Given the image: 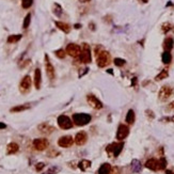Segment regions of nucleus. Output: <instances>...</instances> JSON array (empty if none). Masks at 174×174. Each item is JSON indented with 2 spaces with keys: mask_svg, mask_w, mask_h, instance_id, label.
I'll return each mask as SVG.
<instances>
[{
  "mask_svg": "<svg viewBox=\"0 0 174 174\" xmlns=\"http://www.w3.org/2000/svg\"><path fill=\"white\" fill-rule=\"evenodd\" d=\"M30 108L29 104H24V105H18L15 106L13 108H11V112H20V111H25V110H28Z\"/></svg>",
  "mask_w": 174,
  "mask_h": 174,
  "instance_id": "25",
  "label": "nucleus"
},
{
  "mask_svg": "<svg viewBox=\"0 0 174 174\" xmlns=\"http://www.w3.org/2000/svg\"><path fill=\"white\" fill-rule=\"evenodd\" d=\"M18 150H19V145L15 143V142H11L10 144H8L7 146V153L9 155L15 154V153L18 152Z\"/></svg>",
  "mask_w": 174,
  "mask_h": 174,
  "instance_id": "20",
  "label": "nucleus"
},
{
  "mask_svg": "<svg viewBox=\"0 0 174 174\" xmlns=\"http://www.w3.org/2000/svg\"><path fill=\"white\" fill-rule=\"evenodd\" d=\"M128 135H129V128H128L127 125L125 124L119 125L118 132H116V139L120 140V141H123Z\"/></svg>",
  "mask_w": 174,
  "mask_h": 174,
  "instance_id": "9",
  "label": "nucleus"
},
{
  "mask_svg": "<svg viewBox=\"0 0 174 174\" xmlns=\"http://www.w3.org/2000/svg\"><path fill=\"white\" fill-rule=\"evenodd\" d=\"M91 115L88 113H75L73 115V122L77 126H85L91 122Z\"/></svg>",
  "mask_w": 174,
  "mask_h": 174,
  "instance_id": "1",
  "label": "nucleus"
},
{
  "mask_svg": "<svg viewBox=\"0 0 174 174\" xmlns=\"http://www.w3.org/2000/svg\"><path fill=\"white\" fill-rule=\"evenodd\" d=\"M168 76H169V72H168V69H162L156 77H155V80H156V81H160V80H162V79L167 78Z\"/></svg>",
  "mask_w": 174,
  "mask_h": 174,
  "instance_id": "27",
  "label": "nucleus"
},
{
  "mask_svg": "<svg viewBox=\"0 0 174 174\" xmlns=\"http://www.w3.org/2000/svg\"><path fill=\"white\" fill-rule=\"evenodd\" d=\"M126 63L124 59H121V58H115L114 59V64L116 66H123Z\"/></svg>",
  "mask_w": 174,
  "mask_h": 174,
  "instance_id": "35",
  "label": "nucleus"
},
{
  "mask_svg": "<svg viewBox=\"0 0 174 174\" xmlns=\"http://www.w3.org/2000/svg\"><path fill=\"white\" fill-rule=\"evenodd\" d=\"M80 2H83V3H85V2H89V1H91V0H79Z\"/></svg>",
  "mask_w": 174,
  "mask_h": 174,
  "instance_id": "44",
  "label": "nucleus"
},
{
  "mask_svg": "<svg viewBox=\"0 0 174 174\" xmlns=\"http://www.w3.org/2000/svg\"><path fill=\"white\" fill-rule=\"evenodd\" d=\"M37 129H39L42 134H44V135H50L51 132H55V127L51 126L50 124H48V123H42V124H40L39 126H37Z\"/></svg>",
  "mask_w": 174,
  "mask_h": 174,
  "instance_id": "14",
  "label": "nucleus"
},
{
  "mask_svg": "<svg viewBox=\"0 0 174 174\" xmlns=\"http://www.w3.org/2000/svg\"><path fill=\"white\" fill-rule=\"evenodd\" d=\"M81 55H80V61L82 63H90L92 61V56H91V48L90 46L87 44V43H83L82 44V48H81Z\"/></svg>",
  "mask_w": 174,
  "mask_h": 174,
  "instance_id": "3",
  "label": "nucleus"
},
{
  "mask_svg": "<svg viewBox=\"0 0 174 174\" xmlns=\"http://www.w3.org/2000/svg\"><path fill=\"white\" fill-rule=\"evenodd\" d=\"M45 69H46V74L47 77L50 79V80H53L55 79V76H56V73H55V67L50 62L48 56H45Z\"/></svg>",
  "mask_w": 174,
  "mask_h": 174,
  "instance_id": "11",
  "label": "nucleus"
},
{
  "mask_svg": "<svg viewBox=\"0 0 174 174\" xmlns=\"http://www.w3.org/2000/svg\"><path fill=\"white\" fill-rule=\"evenodd\" d=\"M173 94V89L169 87V85H164L160 90H159V93H158V98L161 102H166L168 99L170 98L171 96Z\"/></svg>",
  "mask_w": 174,
  "mask_h": 174,
  "instance_id": "5",
  "label": "nucleus"
},
{
  "mask_svg": "<svg viewBox=\"0 0 174 174\" xmlns=\"http://www.w3.org/2000/svg\"><path fill=\"white\" fill-rule=\"evenodd\" d=\"M124 148V142H119V143H111L106 148V152L108 155H112L113 157H118L119 155L121 154V152L123 151Z\"/></svg>",
  "mask_w": 174,
  "mask_h": 174,
  "instance_id": "2",
  "label": "nucleus"
},
{
  "mask_svg": "<svg viewBox=\"0 0 174 174\" xmlns=\"http://www.w3.org/2000/svg\"><path fill=\"white\" fill-rule=\"evenodd\" d=\"M166 174H174V172L171 170H166Z\"/></svg>",
  "mask_w": 174,
  "mask_h": 174,
  "instance_id": "42",
  "label": "nucleus"
},
{
  "mask_svg": "<svg viewBox=\"0 0 174 174\" xmlns=\"http://www.w3.org/2000/svg\"><path fill=\"white\" fill-rule=\"evenodd\" d=\"M135 119H136V114H135V111L132 110V109H129L127 112V114H126V118H125V121L126 123L129 125L134 124V122H135Z\"/></svg>",
  "mask_w": 174,
  "mask_h": 174,
  "instance_id": "21",
  "label": "nucleus"
},
{
  "mask_svg": "<svg viewBox=\"0 0 174 174\" xmlns=\"http://www.w3.org/2000/svg\"><path fill=\"white\" fill-rule=\"evenodd\" d=\"M87 101H88V104H89L93 109H95V110H99V109L103 108L102 102H101L98 98H96L94 95H92V94H89V95L87 96Z\"/></svg>",
  "mask_w": 174,
  "mask_h": 174,
  "instance_id": "12",
  "label": "nucleus"
},
{
  "mask_svg": "<svg viewBox=\"0 0 174 174\" xmlns=\"http://www.w3.org/2000/svg\"><path fill=\"white\" fill-rule=\"evenodd\" d=\"M4 128H7V125L2 122H0V129H4Z\"/></svg>",
  "mask_w": 174,
  "mask_h": 174,
  "instance_id": "40",
  "label": "nucleus"
},
{
  "mask_svg": "<svg viewBox=\"0 0 174 174\" xmlns=\"http://www.w3.org/2000/svg\"><path fill=\"white\" fill-rule=\"evenodd\" d=\"M120 173H121V170H120V168L113 167V168H112V170L110 171V173H109V174H120Z\"/></svg>",
  "mask_w": 174,
  "mask_h": 174,
  "instance_id": "39",
  "label": "nucleus"
},
{
  "mask_svg": "<svg viewBox=\"0 0 174 174\" xmlns=\"http://www.w3.org/2000/svg\"><path fill=\"white\" fill-rule=\"evenodd\" d=\"M75 143L77 145H83L85 144V142L88 140V135H87V132H79L77 135L75 136Z\"/></svg>",
  "mask_w": 174,
  "mask_h": 174,
  "instance_id": "15",
  "label": "nucleus"
},
{
  "mask_svg": "<svg viewBox=\"0 0 174 174\" xmlns=\"http://www.w3.org/2000/svg\"><path fill=\"white\" fill-rule=\"evenodd\" d=\"M21 39V34H16V35H10L8 37V43H16Z\"/></svg>",
  "mask_w": 174,
  "mask_h": 174,
  "instance_id": "30",
  "label": "nucleus"
},
{
  "mask_svg": "<svg viewBox=\"0 0 174 174\" xmlns=\"http://www.w3.org/2000/svg\"><path fill=\"white\" fill-rule=\"evenodd\" d=\"M170 120H171V121H172V122H174V115H173V116H172V118L170 119Z\"/></svg>",
  "mask_w": 174,
  "mask_h": 174,
  "instance_id": "46",
  "label": "nucleus"
},
{
  "mask_svg": "<svg viewBox=\"0 0 174 174\" xmlns=\"http://www.w3.org/2000/svg\"><path fill=\"white\" fill-rule=\"evenodd\" d=\"M30 23H31V14H27L26 17H25V19H24V24H23V28L24 29H27L28 27H29Z\"/></svg>",
  "mask_w": 174,
  "mask_h": 174,
  "instance_id": "31",
  "label": "nucleus"
},
{
  "mask_svg": "<svg viewBox=\"0 0 174 174\" xmlns=\"http://www.w3.org/2000/svg\"><path fill=\"white\" fill-rule=\"evenodd\" d=\"M55 55H56L57 58H59V59H64L66 56V51L63 49H58L55 51Z\"/></svg>",
  "mask_w": 174,
  "mask_h": 174,
  "instance_id": "32",
  "label": "nucleus"
},
{
  "mask_svg": "<svg viewBox=\"0 0 174 174\" xmlns=\"http://www.w3.org/2000/svg\"><path fill=\"white\" fill-rule=\"evenodd\" d=\"M74 27H75L76 29H79V28H81V25H80V24H76Z\"/></svg>",
  "mask_w": 174,
  "mask_h": 174,
  "instance_id": "43",
  "label": "nucleus"
},
{
  "mask_svg": "<svg viewBox=\"0 0 174 174\" xmlns=\"http://www.w3.org/2000/svg\"><path fill=\"white\" fill-rule=\"evenodd\" d=\"M145 168H148L152 171H157L158 170V160L155 158H151L145 162Z\"/></svg>",
  "mask_w": 174,
  "mask_h": 174,
  "instance_id": "17",
  "label": "nucleus"
},
{
  "mask_svg": "<svg viewBox=\"0 0 174 174\" xmlns=\"http://www.w3.org/2000/svg\"><path fill=\"white\" fill-rule=\"evenodd\" d=\"M167 167V159L164 157H160L158 160V170H164Z\"/></svg>",
  "mask_w": 174,
  "mask_h": 174,
  "instance_id": "28",
  "label": "nucleus"
},
{
  "mask_svg": "<svg viewBox=\"0 0 174 174\" xmlns=\"http://www.w3.org/2000/svg\"><path fill=\"white\" fill-rule=\"evenodd\" d=\"M41 83H42V72L40 69H36L34 71V85L37 90L41 88Z\"/></svg>",
  "mask_w": 174,
  "mask_h": 174,
  "instance_id": "16",
  "label": "nucleus"
},
{
  "mask_svg": "<svg viewBox=\"0 0 174 174\" xmlns=\"http://www.w3.org/2000/svg\"><path fill=\"white\" fill-rule=\"evenodd\" d=\"M31 83H32L31 77L29 75H26L21 79V81H20V91L23 93L28 92L30 90V88H31Z\"/></svg>",
  "mask_w": 174,
  "mask_h": 174,
  "instance_id": "13",
  "label": "nucleus"
},
{
  "mask_svg": "<svg viewBox=\"0 0 174 174\" xmlns=\"http://www.w3.org/2000/svg\"><path fill=\"white\" fill-rule=\"evenodd\" d=\"M96 62L99 67H105L110 63V55L108 51H101L97 53V58H96Z\"/></svg>",
  "mask_w": 174,
  "mask_h": 174,
  "instance_id": "4",
  "label": "nucleus"
},
{
  "mask_svg": "<svg viewBox=\"0 0 174 174\" xmlns=\"http://www.w3.org/2000/svg\"><path fill=\"white\" fill-rule=\"evenodd\" d=\"M145 113H146V116H148L150 120H153V119L155 118V114H154V112L152 111V110H150V109H148L146 111H145Z\"/></svg>",
  "mask_w": 174,
  "mask_h": 174,
  "instance_id": "38",
  "label": "nucleus"
},
{
  "mask_svg": "<svg viewBox=\"0 0 174 174\" xmlns=\"http://www.w3.org/2000/svg\"><path fill=\"white\" fill-rule=\"evenodd\" d=\"M161 60H162V62L164 64H169L172 61V56H171L170 51H164L162 53V56H161Z\"/></svg>",
  "mask_w": 174,
  "mask_h": 174,
  "instance_id": "26",
  "label": "nucleus"
},
{
  "mask_svg": "<svg viewBox=\"0 0 174 174\" xmlns=\"http://www.w3.org/2000/svg\"><path fill=\"white\" fill-rule=\"evenodd\" d=\"M48 140L45 138H36L33 140V146L36 151H44L48 148Z\"/></svg>",
  "mask_w": 174,
  "mask_h": 174,
  "instance_id": "8",
  "label": "nucleus"
},
{
  "mask_svg": "<svg viewBox=\"0 0 174 174\" xmlns=\"http://www.w3.org/2000/svg\"><path fill=\"white\" fill-rule=\"evenodd\" d=\"M81 50H82L81 47L79 46V45L71 43V44H69V45L66 46L65 51L69 56L73 57V58H78V57H80V55H81Z\"/></svg>",
  "mask_w": 174,
  "mask_h": 174,
  "instance_id": "6",
  "label": "nucleus"
},
{
  "mask_svg": "<svg viewBox=\"0 0 174 174\" xmlns=\"http://www.w3.org/2000/svg\"><path fill=\"white\" fill-rule=\"evenodd\" d=\"M33 3V0H21V7L24 9H29Z\"/></svg>",
  "mask_w": 174,
  "mask_h": 174,
  "instance_id": "33",
  "label": "nucleus"
},
{
  "mask_svg": "<svg viewBox=\"0 0 174 174\" xmlns=\"http://www.w3.org/2000/svg\"><path fill=\"white\" fill-rule=\"evenodd\" d=\"M44 168H45V164H44V162H39V164H36L35 166V170L37 171V172H41Z\"/></svg>",
  "mask_w": 174,
  "mask_h": 174,
  "instance_id": "37",
  "label": "nucleus"
},
{
  "mask_svg": "<svg viewBox=\"0 0 174 174\" xmlns=\"http://www.w3.org/2000/svg\"><path fill=\"white\" fill-rule=\"evenodd\" d=\"M142 1H143V2H144V3H146V2H148V0H142Z\"/></svg>",
  "mask_w": 174,
  "mask_h": 174,
  "instance_id": "47",
  "label": "nucleus"
},
{
  "mask_svg": "<svg viewBox=\"0 0 174 174\" xmlns=\"http://www.w3.org/2000/svg\"><path fill=\"white\" fill-rule=\"evenodd\" d=\"M137 81H138V80H137V78H136V77H135V78H132V85H137Z\"/></svg>",
  "mask_w": 174,
  "mask_h": 174,
  "instance_id": "41",
  "label": "nucleus"
},
{
  "mask_svg": "<svg viewBox=\"0 0 174 174\" xmlns=\"http://www.w3.org/2000/svg\"><path fill=\"white\" fill-rule=\"evenodd\" d=\"M91 166H92V162L90 160H88V159H82V160L79 161V164H78V168L81 171H83V172L87 171L88 169H90Z\"/></svg>",
  "mask_w": 174,
  "mask_h": 174,
  "instance_id": "18",
  "label": "nucleus"
},
{
  "mask_svg": "<svg viewBox=\"0 0 174 174\" xmlns=\"http://www.w3.org/2000/svg\"><path fill=\"white\" fill-rule=\"evenodd\" d=\"M59 171H60L59 167H51L50 169H48V170L46 171V173L45 174H57Z\"/></svg>",
  "mask_w": 174,
  "mask_h": 174,
  "instance_id": "34",
  "label": "nucleus"
},
{
  "mask_svg": "<svg viewBox=\"0 0 174 174\" xmlns=\"http://www.w3.org/2000/svg\"><path fill=\"white\" fill-rule=\"evenodd\" d=\"M107 72H109V73H110V74H111V75H112V74H113V73H112V69H108V71H107Z\"/></svg>",
  "mask_w": 174,
  "mask_h": 174,
  "instance_id": "45",
  "label": "nucleus"
},
{
  "mask_svg": "<svg viewBox=\"0 0 174 174\" xmlns=\"http://www.w3.org/2000/svg\"><path fill=\"white\" fill-rule=\"evenodd\" d=\"M74 141L75 140H74L72 136H63V137L59 138V140H58V145L61 146V148H71L74 144Z\"/></svg>",
  "mask_w": 174,
  "mask_h": 174,
  "instance_id": "10",
  "label": "nucleus"
},
{
  "mask_svg": "<svg viewBox=\"0 0 174 174\" xmlns=\"http://www.w3.org/2000/svg\"><path fill=\"white\" fill-rule=\"evenodd\" d=\"M112 170V167L110 164H103L97 170V174H109Z\"/></svg>",
  "mask_w": 174,
  "mask_h": 174,
  "instance_id": "19",
  "label": "nucleus"
},
{
  "mask_svg": "<svg viewBox=\"0 0 174 174\" xmlns=\"http://www.w3.org/2000/svg\"><path fill=\"white\" fill-rule=\"evenodd\" d=\"M53 14L57 15L58 17H60L61 15H62V8L60 7L58 3L53 4Z\"/></svg>",
  "mask_w": 174,
  "mask_h": 174,
  "instance_id": "29",
  "label": "nucleus"
},
{
  "mask_svg": "<svg viewBox=\"0 0 174 174\" xmlns=\"http://www.w3.org/2000/svg\"><path fill=\"white\" fill-rule=\"evenodd\" d=\"M58 125H59V127L62 128V129H71L74 124H73L72 120H71L69 116L62 114L58 118Z\"/></svg>",
  "mask_w": 174,
  "mask_h": 174,
  "instance_id": "7",
  "label": "nucleus"
},
{
  "mask_svg": "<svg viewBox=\"0 0 174 174\" xmlns=\"http://www.w3.org/2000/svg\"><path fill=\"white\" fill-rule=\"evenodd\" d=\"M174 46V40L172 37H167L164 42V48L166 51H170Z\"/></svg>",
  "mask_w": 174,
  "mask_h": 174,
  "instance_id": "23",
  "label": "nucleus"
},
{
  "mask_svg": "<svg viewBox=\"0 0 174 174\" xmlns=\"http://www.w3.org/2000/svg\"><path fill=\"white\" fill-rule=\"evenodd\" d=\"M132 169L134 172H136V173L141 172L142 164H141V162H140V160H138V159H134V160L132 161Z\"/></svg>",
  "mask_w": 174,
  "mask_h": 174,
  "instance_id": "24",
  "label": "nucleus"
},
{
  "mask_svg": "<svg viewBox=\"0 0 174 174\" xmlns=\"http://www.w3.org/2000/svg\"><path fill=\"white\" fill-rule=\"evenodd\" d=\"M55 24H56L57 28H59L64 33H69V31H71V27L67 24L62 23V21H55Z\"/></svg>",
  "mask_w": 174,
  "mask_h": 174,
  "instance_id": "22",
  "label": "nucleus"
},
{
  "mask_svg": "<svg viewBox=\"0 0 174 174\" xmlns=\"http://www.w3.org/2000/svg\"><path fill=\"white\" fill-rule=\"evenodd\" d=\"M161 28H162V32L164 33H167L168 31H170L171 30V24H169V23H164V25H162V27H161Z\"/></svg>",
  "mask_w": 174,
  "mask_h": 174,
  "instance_id": "36",
  "label": "nucleus"
}]
</instances>
